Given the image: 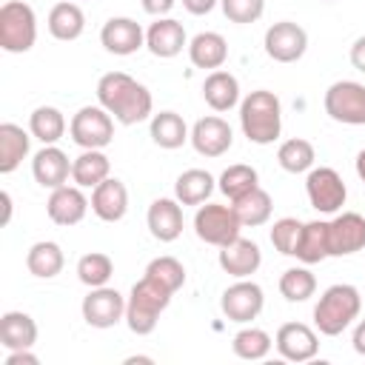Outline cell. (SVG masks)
Segmentation results:
<instances>
[{
  "label": "cell",
  "mask_w": 365,
  "mask_h": 365,
  "mask_svg": "<svg viewBox=\"0 0 365 365\" xmlns=\"http://www.w3.org/2000/svg\"><path fill=\"white\" fill-rule=\"evenodd\" d=\"M240 228H242V222H240L234 205L205 202V205H200L197 214H194V234H197L202 242L217 245V248L234 242V240L240 237Z\"/></svg>",
  "instance_id": "6"
},
{
  "label": "cell",
  "mask_w": 365,
  "mask_h": 365,
  "mask_svg": "<svg viewBox=\"0 0 365 365\" xmlns=\"http://www.w3.org/2000/svg\"><path fill=\"white\" fill-rule=\"evenodd\" d=\"M114 117L97 103V106H83L71 123L68 134L80 148H106L114 140Z\"/></svg>",
  "instance_id": "8"
},
{
  "label": "cell",
  "mask_w": 365,
  "mask_h": 365,
  "mask_svg": "<svg viewBox=\"0 0 365 365\" xmlns=\"http://www.w3.org/2000/svg\"><path fill=\"white\" fill-rule=\"evenodd\" d=\"M351 66H354L356 71H362V74H365V34H362V37H356V40H354V46H351Z\"/></svg>",
  "instance_id": "44"
},
{
  "label": "cell",
  "mask_w": 365,
  "mask_h": 365,
  "mask_svg": "<svg viewBox=\"0 0 365 365\" xmlns=\"http://www.w3.org/2000/svg\"><path fill=\"white\" fill-rule=\"evenodd\" d=\"M31 145V131H23L17 123L0 125V174H11L26 157Z\"/></svg>",
  "instance_id": "27"
},
{
  "label": "cell",
  "mask_w": 365,
  "mask_h": 365,
  "mask_svg": "<svg viewBox=\"0 0 365 365\" xmlns=\"http://www.w3.org/2000/svg\"><path fill=\"white\" fill-rule=\"evenodd\" d=\"M365 248V217L356 211H342L328 220V254L351 257Z\"/></svg>",
  "instance_id": "13"
},
{
  "label": "cell",
  "mask_w": 365,
  "mask_h": 365,
  "mask_svg": "<svg viewBox=\"0 0 365 365\" xmlns=\"http://www.w3.org/2000/svg\"><path fill=\"white\" fill-rule=\"evenodd\" d=\"M262 305H265V294L257 282H251L248 277L245 279H237L234 285H228L220 297V308L222 314L231 319V322H240V325H248L254 322L259 314H262Z\"/></svg>",
  "instance_id": "10"
},
{
  "label": "cell",
  "mask_w": 365,
  "mask_h": 365,
  "mask_svg": "<svg viewBox=\"0 0 365 365\" xmlns=\"http://www.w3.org/2000/svg\"><path fill=\"white\" fill-rule=\"evenodd\" d=\"M314 291H317V277L305 265H297V268L282 271V277H279V294L288 302H305V299L314 297Z\"/></svg>",
  "instance_id": "39"
},
{
  "label": "cell",
  "mask_w": 365,
  "mask_h": 365,
  "mask_svg": "<svg viewBox=\"0 0 365 365\" xmlns=\"http://www.w3.org/2000/svg\"><path fill=\"white\" fill-rule=\"evenodd\" d=\"M88 200L80 185H60L46 200V214L54 225H77L88 211Z\"/></svg>",
  "instance_id": "18"
},
{
  "label": "cell",
  "mask_w": 365,
  "mask_h": 365,
  "mask_svg": "<svg viewBox=\"0 0 365 365\" xmlns=\"http://www.w3.org/2000/svg\"><path fill=\"white\" fill-rule=\"evenodd\" d=\"M37 43V14L23 0H6L0 6V48L23 54Z\"/></svg>",
  "instance_id": "5"
},
{
  "label": "cell",
  "mask_w": 365,
  "mask_h": 365,
  "mask_svg": "<svg viewBox=\"0 0 365 365\" xmlns=\"http://www.w3.org/2000/svg\"><path fill=\"white\" fill-rule=\"evenodd\" d=\"M325 3H331V0H325Z\"/></svg>",
  "instance_id": "51"
},
{
  "label": "cell",
  "mask_w": 365,
  "mask_h": 365,
  "mask_svg": "<svg viewBox=\"0 0 365 365\" xmlns=\"http://www.w3.org/2000/svg\"><path fill=\"white\" fill-rule=\"evenodd\" d=\"M302 225H305V222H299L297 217H282V220H277L274 228H271V245H274L279 254L294 257V254H297V245H299Z\"/></svg>",
  "instance_id": "41"
},
{
  "label": "cell",
  "mask_w": 365,
  "mask_h": 365,
  "mask_svg": "<svg viewBox=\"0 0 365 365\" xmlns=\"http://www.w3.org/2000/svg\"><path fill=\"white\" fill-rule=\"evenodd\" d=\"M6 365H40V356L31 354V348H20V351H9Z\"/></svg>",
  "instance_id": "43"
},
{
  "label": "cell",
  "mask_w": 365,
  "mask_h": 365,
  "mask_svg": "<svg viewBox=\"0 0 365 365\" xmlns=\"http://www.w3.org/2000/svg\"><path fill=\"white\" fill-rule=\"evenodd\" d=\"M202 97L214 111H231L240 103V80L231 71H211L202 80Z\"/></svg>",
  "instance_id": "26"
},
{
  "label": "cell",
  "mask_w": 365,
  "mask_h": 365,
  "mask_svg": "<svg viewBox=\"0 0 365 365\" xmlns=\"http://www.w3.org/2000/svg\"><path fill=\"white\" fill-rule=\"evenodd\" d=\"M29 131L43 145H57V140L66 134V117L54 106H37L29 117Z\"/></svg>",
  "instance_id": "34"
},
{
  "label": "cell",
  "mask_w": 365,
  "mask_h": 365,
  "mask_svg": "<svg viewBox=\"0 0 365 365\" xmlns=\"http://www.w3.org/2000/svg\"><path fill=\"white\" fill-rule=\"evenodd\" d=\"M145 274L151 277V279H157V282H163L168 291H180L182 285H185V268H182V262L177 259V257H154L148 265H145Z\"/></svg>",
  "instance_id": "40"
},
{
  "label": "cell",
  "mask_w": 365,
  "mask_h": 365,
  "mask_svg": "<svg viewBox=\"0 0 365 365\" xmlns=\"http://www.w3.org/2000/svg\"><path fill=\"white\" fill-rule=\"evenodd\" d=\"M145 48L160 60L177 57L182 48H188V37H185L182 23L174 17H157L145 29Z\"/></svg>",
  "instance_id": "17"
},
{
  "label": "cell",
  "mask_w": 365,
  "mask_h": 365,
  "mask_svg": "<svg viewBox=\"0 0 365 365\" xmlns=\"http://www.w3.org/2000/svg\"><path fill=\"white\" fill-rule=\"evenodd\" d=\"M362 311V297L354 285L336 282L322 291V297L314 305V325L325 336H339Z\"/></svg>",
  "instance_id": "4"
},
{
  "label": "cell",
  "mask_w": 365,
  "mask_h": 365,
  "mask_svg": "<svg viewBox=\"0 0 365 365\" xmlns=\"http://www.w3.org/2000/svg\"><path fill=\"white\" fill-rule=\"evenodd\" d=\"M114 274V262L108 254L103 251H88L77 259V279L88 288H100V285H108Z\"/></svg>",
  "instance_id": "38"
},
{
  "label": "cell",
  "mask_w": 365,
  "mask_h": 365,
  "mask_svg": "<svg viewBox=\"0 0 365 365\" xmlns=\"http://www.w3.org/2000/svg\"><path fill=\"white\" fill-rule=\"evenodd\" d=\"M222 6V14L231 20V23H257L265 11V0H220Z\"/></svg>",
  "instance_id": "42"
},
{
  "label": "cell",
  "mask_w": 365,
  "mask_h": 365,
  "mask_svg": "<svg viewBox=\"0 0 365 365\" xmlns=\"http://www.w3.org/2000/svg\"><path fill=\"white\" fill-rule=\"evenodd\" d=\"M271 345H274V339L268 336V331L254 328V325L240 328V331L234 334V339H231V351H234L240 359H248V362L265 359V356L271 354Z\"/></svg>",
  "instance_id": "36"
},
{
  "label": "cell",
  "mask_w": 365,
  "mask_h": 365,
  "mask_svg": "<svg viewBox=\"0 0 365 365\" xmlns=\"http://www.w3.org/2000/svg\"><path fill=\"white\" fill-rule=\"evenodd\" d=\"M97 103L120 125H137L148 120L154 108L151 91L125 71H108L97 80Z\"/></svg>",
  "instance_id": "1"
},
{
  "label": "cell",
  "mask_w": 365,
  "mask_h": 365,
  "mask_svg": "<svg viewBox=\"0 0 365 365\" xmlns=\"http://www.w3.org/2000/svg\"><path fill=\"white\" fill-rule=\"evenodd\" d=\"M217 185H220V191L234 202V200H240L242 194H248L251 188H257V185H259V174H257V168H254V165L237 163V165H228V168L220 174Z\"/></svg>",
  "instance_id": "37"
},
{
  "label": "cell",
  "mask_w": 365,
  "mask_h": 365,
  "mask_svg": "<svg viewBox=\"0 0 365 365\" xmlns=\"http://www.w3.org/2000/svg\"><path fill=\"white\" fill-rule=\"evenodd\" d=\"M37 342V322L23 311H6L0 317V345L6 351L31 348Z\"/></svg>",
  "instance_id": "25"
},
{
  "label": "cell",
  "mask_w": 365,
  "mask_h": 365,
  "mask_svg": "<svg viewBox=\"0 0 365 365\" xmlns=\"http://www.w3.org/2000/svg\"><path fill=\"white\" fill-rule=\"evenodd\" d=\"M188 140H191L197 154H202V157H222L231 148V143H234V131H231V125L222 117L208 114V117H200L191 125V137Z\"/></svg>",
  "instance_id": "15"
},
{
  "label": "cell",
  "mask_w": 365,
  "mask_h": 365,
  "mask_svg": "<svg viewBox=\"0 0 365 365\" xmlns=\"http://www.w3.org/2000/svg\"><path fill=\"white\" fill-rule=\"evenodd\" d=\"M143 3V9L148 11V14H154V17H165L171 9H174V0H140Z\"/></svg>",
  "instance_id": "45"
},
{
  "label": "cell",
  "mask_w": 365,
  "mask_h": 365,
  "mask_svg": "<svg viewBox=\"0 0 365 365\" xmlns=\"http://www.w3.org/2000/svg\"><path fill=\"white\" fill-rule=\"evenodd\" d=\"M125 362H128V365H131V362H154V359H151V356H128V359H125Z\"/></svg>",
  "instance_id": "50"
},
{
  "label": "cell",
  "mask_w": 365,
  "mask_h": 365,
  "mask_svg": "<svg viewBox=\"0 0 365 365\" xmlns=\"http://www.w3.org/2000/svg\"><path fill=\"white\" fill-rule=\"evenodd\" d=\"M305 194H308V202L319 214H336L348 200V188H345L342 177L336 174V168H331V165H319V168L308 171Z\"/></svg>",
  "instance_id": "9"
},
{
  "label": "cell",
  "mask_w": 365,
  "mask_h": 365,
  "mask_svg": "<svg viewBox=\"0 0 365 365\" xmlns=\"http://www.w3.org/2000/svg\"><path fill=\"white\" fill-rule=\"evenodd\" d=\"M231 205H234V211H237V217H240L242 228L265 225V222L271 220V208H274L271 194H268L265 188H259V185H257V188H251L248 194H242L240 200H234Z\"/></svg>",
  "instance_id": "33"
},
{
  "label": "cell",
  "mask_w": 365,
  "mask_h": 365,
  "mask_svg": "<svg viewBox=\"0 0 365 365\" xmlns=\"http://www.w3.org/2000/svg\"><path fill=\"white\" fill-rule=\"evenodd\" d=\"M240 128L248 143L271 145L282 131V106L279 97L268 88H257L240 100Z\"/></svg>",
  "instance_id": "2"
},
{
  "label": "cell",
  "mask_w": 365,
  "mask_h": 365,
  "mask_svg": "<svg viewBox=\"0 0 365 365\" xmlns=\"http://www.w3.org/2000/svg\"><path fill=\"white\" fill-rule=\"evenodd\" d=\"M46 23H48V34H51L54 40L71 43V40H77V37L83 34V29H86V14H83V9H80L77 3L63 0V3L51 6Z\"/></svg>",
  "instance_id": "28"
},
{
  "label": "cell",
  "mask_w": 365,
  "mask_h": 365,
  "mask_svg": "<svg viewBox=\"0 0 365 365\" xmlns=\"http://www.w3.org/2000/svg\"><path fill=\"white\" fill-rule=\"evenodd\" d=\"M188 60L197 66V68H208V71H217L225 66L228 60V43L222 34L217 31H200L188 40Z\"/></svg>",
  "instance_id": "23"
},
{
  "label": "cell",
  "mask_w": 365,
  "mask_h": 365,
  "mask_svg": "<svg viewBox=\"0 0 365 365\" xmlns=\"http://www.w3.org/2000/svg\"><path fill=\"white\" fill-rule=\"evenodd\" d=\"M108 177H111V163L103 154V148H83V154L71 160V180L80 188H97Z\"/></svg>",
  "instance_id": "24"
},
{
  "label": "cell",
  "mask_w": 365,
  "mask_h": 365,
  "mask_svg": "<svg viewBox=\"0 0 365 365\" xmlns=\"http://www.w3.org/2000/svg\"><path fill=\"white\" fill-rule=\"evenodd\" d=\"M217 180L205 171V168H188L177 177L174 182V197L182 202V205H202L211 194H214V185Z\"/></svg>",
  "instance_id": "30"
},
{
  "label": "cell",
  "mask_w": 365,
  "mask_h": 365,
  "mask_svg": "<svg viewBox=\"0 0 365 365\" xmlns=\"http://www.w3.org/2000/svg\"><path fill=\"white\" fill-rule=\"evenodd\" d=\"M191 137L185 120L177 114V111H160V114H151V140L160 145V148H180L185 145V140Z\"/></svg>",
  "instance_id": "31"
},
{
  "label": "cell",
  "mask_w": 365,
  "mask_h": 365,
  "mask_svg": "<svg viewBox=\"0 0 365 365\" xmlns=\"http://www.w3.org/2000/svg\"><path fill=\"white\" fill-rule=\"evenodd\" d=\"M325 114L342 125H365V86L356 80H336L322 97Z\"/></svg>",
  "instance_id": "7"
},
{
  "label": "cell",
  "mask_w": 365,
  "mask_h": 365,
  "mask_svg": "<svg viewBox=\"0 0 365 365\" xmlns=\"http://www.w3.org/2000/svg\"><path fill=\"white\" fill-rule=\"evenodd\" d=\"M31 174H34L37 185L54 191V188H60V185L68 182V177H71V163H68V157H66L63 148H57V145H43V148L31 157Z\"/></svg>",
  "instance_id": "21"
},
{
  "label": "cell",
  "mask_w": 365,
  "mask_h": 365,
  "mask_svg": "<svg viewBox=\"0 0 365 365\" xmlns=\"http://www.w3.org/2000/svg\"><path fill=\"white\" fill-rule=\"evenodd\" d=\"M0 200H3V225H9V220H11V194L3 191Z\"/></svg>",
  "instance_id": "48"
},
{
  "label": "cell",
  "mask_w": 365,
  "mask_h": 365,
  "mask_svg": "<svg viewBox=\"0 0 365 365\" xmlns=\"http://www.w3.org/2000/svg\"><path fill=\"white\" fill-rule=\"evenodd\" d=\"M148 231L160 242H174L182 234V202L177 197H160L148 205L145 214Z\"/></svg>",
  "instance_id": "20"
},
{
  "label": "cell",
  "mask_w": 365,
  "mask_h": 365,
  "mask_svg": "<svg viewBox=\"0 0 365 365\" xmlns=\"http://www.w3.org/2000/svg\"><path fill=\"white\" fill-rule=\"evenodd\" d=\"M262 46L274 63H297L308 48V31L294 20H279L265 29Z\"/></svg>",
  "instance_id": "11"
},
{
  "label": "cell",
  "mask_w": 365,
  "mask_h": 365,
  "mask_svg": "<svg viewBox=\"0 0 365 365\" xmlns=\"http://www.w3.org/2000/svg\"><path fill=\"white\" fill-rule=\"evenodd\" d=\"M274 345H277L282 359H288V362H308L319 351V336L305 322H285V325H279V331L274 336Z\"/></svg>",
  "instance_id": "14"
},
{
  "label": "cell",
  "mask_w": 365,
  "mask_h": 365,
  "mask_svg": "<svg viewBox=\"0 0 365 365\" xmlns=\"http://www.w3.org/2000/svg\"><path fill=\"white\" fill-rule=\"evenodd\" d=\"M351 342H354V351H356L359 356H365V319H359V322H356Z\"/></svg>",
  "instance_id": "47"
},
{
  "label": "cell",
  "mask_w": 365,
  "mask_h": 365,
  "mask_svg": "<svg viewBox=\"0 0 365 365\" xmlns=\"http://www.w3.org/2000/svg\"><path fill=\"white\" fill-rule=\"evenodd\" d=\"M66 265V257H63V248L51 240H40L29 248L26 254V268L31 277L37 279H54Z\"/></svg>",
  "instance_id": "29"
},
{
  "label": "cell",
  "mask_w": 365,
  "mask_h": 365,
  "mask_svg": "<svg viewBox=\"0 0 365 365\" xmlns=\"http://www.w3.org/2000/svg\"><path fill=\"white\" fill-rule=\"evenodd\" d=\"M80 311L91 328H114L120 319H125V297L117 288L100 285L83 297Z\"/></svg>",
  "instance_id": "12"
},
{
  "label": "cell",
  "mask_w": 365,
  "mask_h": 365,
  "mask_svg": "<svg viewBox=\"0 0 365 365\" xmlns=\"http://www.w3.org/2000/svg\"><path fill=\"white\" fill-rule=\"evenodd\" d=\"M217 3H220V0H182L185 11H188V14H197V17H200V14H208Z\"/></svg>",
  "instance_id": "46"
},
{
  "label": "cell",
  "mask_w": 365,
  "mask_h": 365,
  "mask_svg": "<svg viewBox=\"0 0 365 365\" xmlns=\"http://www.w3.org/2000/svg\"><path fill=\"white\" fill-rule=\"evenodd\" d=\"M171 297L174 291H168L163 282L143 274V279H137L131 285V294L125 297V325L131 328V334L148 336L157 328L160 314L168 308Z\"/></svg>",
  "instance_id": "3"
},
{
  "label": "cell",
  "mask_w": 365,
  "mask_h": 365,
  "mask_svg": "<svg viewBox=\"0 0 365 365\" xmlns=\"http://www.w3.org/2000/svg\"><path fill=\"white\" fill-rule=\"evenodd\" d=\"M100 43H103V48L108 54L128 57V54H134L137 48L145 46V31L131 17H111L100 29Z\"/></svg>",
  "instance_id": "16"
},
{
  "label": "cell",
  "mask_w": 365,
  "mask_h": 365,
  "mask_svg": "<svg viewBox=\"0 0 365 365\" xmlns=\"http://www.w3.org/2000/svg\"><path fill=\"white\" fill-rule=\"evenodd\" d=\"M91 211L103 222H120L128 211V188L123 185V180L108 177L97 188H91Z\"/></svg>",
  "instance_id": "22"
},
{
  "label": "cell",
  "mask_w": 365,
  "mask_h": 365,
  "mask_svg": "<svg viewBox=\"0 0 365 365\" xmlns=\"http://www.w3.org/2000/svg\"><path fill=\"white\" fill-rule=\"evenodd\" d=\"M220 268L234 277V279H245L251 274H257V268L262 265V251L254 240H245V237H237L234 242L222 245L220 248Z\"/></svg>",
  "instance_id": "19"
},
{
  "label": "cell",
  "mask_w": 365,
  "mask_h": 365,
  "mask_svg": "<svg viewBox=\"0 0 365 365\" xmlns=\"http://www.w3.org/2000/svg\"><path fill=\"white\" fill-rule=\"evenodd\" d=\"M314 160H317V151L302 137H291V140H285L277 148V163L288 174H305V171H311L314 168Z\"/></svg>",
  "instance_id": "35"
},
{
  "label": "cell",
  "mask_w": 365,
  "mask_h": 365,
  "mask_svg": "<svg viewBox=\"0 0 365 365\" xmlns=\"http://www.w3.org/2000/svg\"><path fill=\"white\" fill-rule=\"evenodd\" d=\"M354 165H356V177L365 182V148L356 154V163H354Z\"/></svg>",
  "instance_id": "49"
},
{
  "label": "cell",
  "mask_w": 365,
  "mask_h": 365,
  "mask_svg": "<svg viewBox=\"0 0 365 365\" xmlns=\"http://www.w3.org/2000/svg\"><path fill=\"white\" fill-rule=\"evenodd\" d=\"M299 262L305 265H314V262H322L328 259V222L325 220H311L302 225V234H299V245H297V254H294Z\"/></svg>",
  "instance_id": "32"
}]
</instances>
